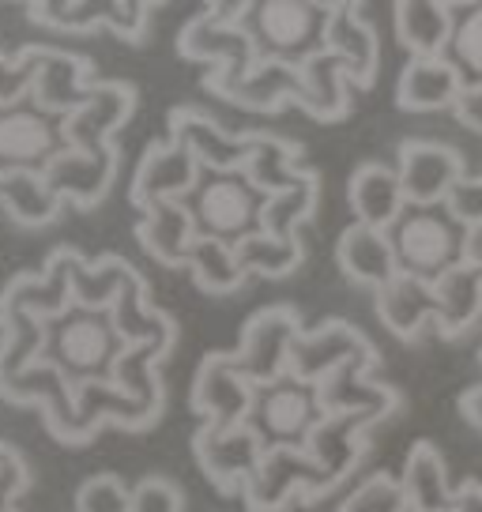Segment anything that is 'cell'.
Here are the masks:
<instances>
[{
    "mask_svg": "<svg viewBox=\"0 0 482 512\" xmlns=\"http://www.w3.org/2000/svg\"><path fill=\"white\" fill-rule=\"evenodd\" d=\"M400 272L437 279L464 260V226L445 208H407L392 230Z\"/></svg>",
    "mask_w": 482,
    "mask_h": 512,
    "instance_id": "obj_6",
    "label": "cell"
},
{
    "mask_svg": "<svg viewBox=\"0 0 482 512\" xmlns=\"http://www.w3.org/2000/svg\"><path fill=\"white\" fill-rule=\"evenodd\" d=\"M377 320L403 343H415L426 328H437V290L434 279L400 272L381 290H373Z\"/></svg>",
    "mask_w": 482,
    "mask_h": 512,
    "instance_id": "obj_18",
    "label": "cell"
},
{
    "mask_svg": "<svg viewBox=\"0 0 482 512\" xmlns=\"http://www.w3.org/2000/svg\"><path fill=\"white\" fill-rule=\"evenodd\" d=\"M185 204L204 238H223L238 245L241 238L260 230L268 192H260L245 170H204L196 189L185 196Z\"/></svg>",
    "mask_w": 482,
    "mask_h": 512,
    "instance_id": "obj_2",
    "label": "cell"
},
{
    "mask_svg": "<svg viewBox=\"0 0 482 512\" xmlns=\"http://www.w3.org/2000/svg\"><path fill=\"white\" fill-rule=\"evenodd\" d=\"M68 147L65 117L34 95L0 106V170H42Z\"/></svg>",
    "mask_w": 482,
    "mask_h": 512,
    "instance_id": "obj_7",
    "label": "cell"
},
{
    "mask_svg": "<svg viewBox=\"0 0 482 512\" xmlns=\"http://www.w3.org/2000/svg\"><path fill=\"white\" fill-rule=\"evenodd\" d=\"M452 57L464 68L467 76L482 80V4H475L452 34Z\"/></svg>",
    "mask_w": 482,
    "mask_h": 512,
    "instance_id": "obj_41",
    "label": "cell"
},
{
    "mask_svg": "<svg viewBox=\"0 0 482 512\" xmlns=\"http://www.w3.org/2000/svg\"><path fill=\"white\" fill-rule=\"evenodd\" d=\"M0 208L19 226H49L61 219L65 200L42 170H0Z\"/></svg>",
    "mask_w": 482,
    "mask_h": 512,
    "instance_id": "obj_31",
    "label": "cell"
},
{
    "mask_svg": "<svg viewBox=\"0 0 482 512\" xmlns=\"http://www.w3.org/2000/svg\"><path fill=\"white\" fill-rule=\"evenodd\" d=\"M452 113H456V121H460V125L482 136V80L464 83V91H460V98H456Z\"/></svg>",
    "mask_w": 482,
    "mask_h": 512,
    "instance_id": "obj_45",
    "label": "cell"
},
{
    "mask_svg": "<svg viewBox=\"0 0 482 512\" xmlns=\"http://www.w3.org/2000/svg\"><path fill=\"white\" fill-rule=\"evenodd\" d=\"M302 147L283 140V136H268V132H253V151H249V162H245V174L253 177V185L260 192H283L290 185L302 181Z\"/></svg>",
    "mask_w": 482,
    "mask_h": 512,
    "instance_id": "obj_33",
    "label": "cell"
},
{
    "mask_svg": "<svg viewBox=\"0 0 482 512\" xmlns=\"http://www.w3.org/2000/svg\"><path fill=\"white\" fill-rule=\"evenodd\" d=\"M336 264L358 287L381 290L388 279L400 275V256L392 245V234L381 226L351 223L336 241Z\"/></svg>",
    "mask_w": 482,
    "mask_h": 512,
    "instance_id": "obj_22",
    "label": "cell"
},
{
    "mask_svg": "<svg viewBox=\"0 0 482 512\" xmlns=\"http://www.w3.org/2000/svg\"><path fill=\"white\" fill-rule=\"evenodd\" d=\"M336 512H411V501H407L400 475L373 471L370 479H362L351 494L339 501Z\"/></svg>",
    "mask_w": 482,
    "mask_h": 512,
    "instance_id": "obj_38",
    "label": "cell"
},
{
    "mask_svg": "<svg viewBox=\"0 0 482 512\" xmlns=\"http://www.w3.org/2000/svg\"><path fill=\"white\" fill-rule=\"evenodd\" d=\"M452 4H471V8H475V4H482V0H452Z\"/></svg>",
    "mask_w": 482,
    "mask_h": 512,
    "instance_id": "obj_51",
    "label": "cell"
},
{
    "mask_svg": "<svg viewBox=\"0 0 482 512\" xmlns=\"http://www.w3.org/2000/svg\"><path fill=\"white\" fill-rule=\"evenodd\" d=\"M298 91H302V64L290 61H275V57H260L253 64V72L238 80L230 91H226V102H234L241 110L253 113H275L298 102Z\"/></svg>",
    "mask_w": 482,
    "mask_h": 512,
    "instance_id": "obj_28",
    "label": "cell"
},
{
    "mask_svg": "<svg viewBox=\"0 0 482 512\" xmlns=\"http://www.w3.org/2000/svg\"><path fill=\"white\" fill-rule=\"evenodd\" d=\"M396 170H400L403 192H407L411 208H445L456 181L467 174L464 155L449 144H437V140H407V144H400Z\"/></svg>",
    "mask_w": 482,
    "mask_h": 512,
    "instance_id": "obj_13",
    "label": "cell"
},
{
    "mask_svg": "<svg viewBox=\"0 0 482 512\" xmlns=\"http://www.w3.org/2000/svg\"><path fill=\"white\" fill-rule=\"evenodd\" d=\"M170 140L193 151L204 170H245L253 151V132L234 136L200 110H170Z\"/></svg>",
    "mask_w": 482,
    "mask_h": 512,
    "instance_id": "obj_21",
    "label": "cell"
},
{
    "mask_svg": "<svg viewBox=\"0 0 482 512\" xmlns=\"http://www.w3.org/2000/svg\"><path fill=\"white\" fill-rule=\"evenodd\" d=\"M302 317L294 305H268L245 320L241 328V343L234 358H238L241 373L253 384H272L283 373H290V354L294 343L302 336Z\"/></svg>",
    "mask_w": 482,
    "mask_h": 512,
    "instance_id": "obj_10",
    "label": "cell"
},
{
    "mask_svg": "<svg viewBox=\"0 0 482 512\" xmlns=\"http://www.w3.org/2000/svg\"><path fill=\"white\" fill-rule=\"evenodd\" d=\"M31 490V467L16 448L0 445V512H12L16 501Z\"/></svg>",
    "mask_w": 482,
    "mask_h": 512,
    "instance_id": "obj_43",
    "label": "cell"
},
{
    "mask_svg": "<svg viewBox=\"0 0 482 512\" xmlns=\"http://www.w3.org/2000/svg\"><path fill=\"white\" fill-rule=\"evenodd\" d=\"M437 290V332L445 339H456L471 332L482 320V272L475 264H452L445 275L434 279Z\"/></svg>",
    "mask_w": 482,
    "mask_h": 512,
    "instance_id": "obj_29",
    "label": "cell"
},
{
    "mask_svg": "<svg viewBox=\"0 0 482 512\" xmlns=\"http://www.w3.org/2000/svg\"><path fill=\"white\" fill-rule=\"evenodd\" d=\"M313 4H317L321 12H328V16H332V12H343V8H358L362 0H313Z\"/></svg>",
    "mask_w": 482,
    "mask_h": 512,
    "instance_id": "obj_50",
    "label": "cell"
},
{
    "mask_svg": "<svg viewBox=\"0 0 482 512\" xmlns=\"http://www.w3.org/2000/svg\"><path fill=\"white\" fill-rule=\"evenodd\" d=\"M204 174V166L193 151L177 140H162L144 151V159L132 174V204L140 211L166 204V200H185L196 189V181Z\"/></svg>",
    "mask_w": 482,
    "mask_h": 512,
    "instance_id": "obj_14",
    "label": "cell"
},
{
    "mask_svg": "<svg viewBox=\"0 0 482 512\" xmlns=\"http://www.w3.org/2000/svg\"><path fill=\"white\" fill-rule=\"evenodd\" d=\"M464 260L467 264H475V268L482 272V226L464 230Z\"/></svg>",
    "mask_w": 482,
    "mask_h": 512,
    "instance_id": "obj_49",
    "label": "cell"
},
{
    "mask_svg": "<svg viewBox=\"0 0 482 512\" xmlns=\"http://www.w3.org/2000/svg\"><path fill=\"white\" fill-rule=\"evenodd\" d=\"M76 512H132V490L110 471L91 475L76 490Z\"/></svg>",
    "mask_w": 482,
    "mask_h": 512,
    "instance_id": "obj_40",
    "label": "cell"
},
{
    "mask_svg": "<svg viewBox=\"0 0 482 512\" xmlns=\"http://www.w3.org/2000/svg\"><path fill=\"white\" fill-rule=\"evenodd\" d=\"M324 418L317 384L302 381L294 373H283L272 384H257V400L249 426L264 437V445H306L309 433Z\"/></svg>",
    "mask_w": 482,
    "mask_h": 512,
    "instance_id": "obj_8",
    "label": "cell"
},
{
    "mask_svg": "<svg viewBox=\"0 0 482 512\" xmlns=\"http://www.w3.org/2000/svg\"><path fill=\"white\" fill-rule=\"evenodd\" d=\"M264 452H268V445L249 422H238V426L200 422V430L193 437L196 464L219 494H241L245 482L253 479V471L264 460Z\"/></svg>",
    "mask_w": 482,
    "mask_h": 512,
    "instance_id": "obj_9",
    "label": "cell"
},
{
    "mask_svg": "<svg viewBox=\"0 0 482 512\" xmlns=\"http://www.w3.org/2000/svg\"><path fill=\"white\" fill-rule=\"evenodd\" d=\"M445 211H449L464 230L482 226V174L460 177L456 189L449 192V200H445Z\"/></svg>",
    "mask_w": 482,
    "mask_h": 512,
    "instance_id": "obj_44",
    "label": "cell"
},
{
    "mask_svg": "<svg viewBox=\"0 0 482 512\" xmlns=\"http://www.w3.org/2000/svg\"><path fill=\"white\" fill-rule=\"evenodd\" d=\"M347 200H351L354 223L381 226V230H392L403 219V211L411 208L400 170H392L385 162H362L351 174Z\"/></svg>",
    "mask_w": 482,
    "mask_h": 512,
    "instance_id": "obj_24",
    "label": "cell"
},
{
    "mask_svg": "<svg viewBox=\"0 0 482 512\" xmlns=\"http://www.w3.org/2000/svg\"><path fill=\"white\" fill-rule=\"evenodd\" d=\"M324 497V475L306 445H272L241 501L249 512H290V505H317Z\"/></svg>",
    "mask_w": 482,
    "mask_h": 512,
    "instance_id": "obj_4",
    "label": "cell"
},
{
    "mask_svg": "<svg viewBox=\"0 0 482 512\" xmlns=\"http://www.w3.org/2000/svg\"><path fill=\"white\" fill-rule=\"evenodd\" d=\"M249 4L253 0H204V8H208L215 19H226V23H241L245 12H249Z\"/></svg>",
    "mask_w": 482,
    "mask_h": 512,
    "instance_id": "obj_47",
    "label": "cell"
},
{
    "mask_svg": "<svg viewBox=\"0 0 482 512\" xmlns=\"http://www.w3.org/2000/svg\"><path fill=\"white\" fill-rule=\"evenodd\" d=\"M196 238V219L185 200H166L144 211V219L136 226V241L151 260H159L162 268H185L189 253H193Z\"/></svg>",
    "mask_w": 482,
    "mask_h": 512,
    "instance_id": "obj_25",
    "label": "cell"
},
{
    "mask_svg": "<svg viewBox=\"0 0 482 512\" xmlns=\"http://www.w3.org/2000/svg\"><path fill=\"white\" fill-rule=\"evenodd\" d=\"M177 53L185 61L211 64V76L204 80L211 95L223 98L238 80H245L253 72V64L260 61L257 46L249 31L241 23H226L215 19L211 12H200L196 19L185 23V31L177 34Z\"/></svg>",
    "mask_w": 482,
    "mask_h": 512,
    "instance_id": "obj_5",
    "label": "cell"
},
{
    "mask_svg": "<svg viewBox=\"0 0 482 512\" xmlns=\"http://www.w3.org/2000/svg\"><path fill=\"white\" fill-rule=\"evenodd\" d=\"M460 415H464L467 426H475L482 433V384H471L460 396Z\"/></svg>",
    "mask_w": 482,
    "mask_h": 512,
    "instance_id": "obj_48",
    "label": "cell"
},
{
    "mask_svg": "<svg viewBox=\"0 0 482 512\" xmlns=\"http://www.w3.org/2000/svg\"><path fill=\"white\" fill-rule=\"evenodd\" d=\"M479 362H482V351H479Z\"/></svg>",
    "mask_w": 482,
    "mask_h": 512,
    "instance_id": "obj_52",
    "label": "cell"
},
{
    "mask_svg": "<svg viewBox=\"0 0 482 512\" xmlns=\"http://www.w3.org/2000/svg\"><path fill=\"white\" fill-rule=\"evenodd\" d=\"M317 200H321V177L313 174V170H306L298 185L268 196L264 215H260V230H268L275 238H298V230L313 219Z\"/></svg>",
    "mask_w": 482,
    "mask_h": 512,
    "instance_id": "obj_36",
    "label": "cell"
},
{
    "mask_svg": "<svg viewBox=\"0 0 482 512\" xmlns=\"http://www.w3.org/2000/svg\"><path fill=\"white\" fill-rule=\"evenodd\" d=\"M449 512H482V482L467 479L464 486H456V497H452Z\"/></svg>",
    "mask_w": 482,
    "mask_h": 512,
    "instance_id": "obj_46",
    "label": "cell"
},
{
    "mask_svg": "<svg viewBox=\"0 0 482 512\" xmlns=\"http://www.w3.org/2000/svg\"><path fill=\"white\" fill-rule=\"evenodd\" d=\"M42 57H46V46L23 49L12 61L0 53V106H12V102L31 95L34 80H38V68H42Z\"/></svg>",
    "mask_w": 482,
    "mask_h": 512,
    "instance_id": "obj_39",
    "label": "cell"
},
{
    "mask_svg": "<svg viewBox=\"0 0 482 512\" xmlns=\"http://www.w3.org/2000/svg\"><path fill=\"white\" fill-rule=\"evenodd\" d=\"M324 49L343 57L354 87H373L377 68H381V38H377V31L366 19L358 16V8H343V12L328 16V23H324Z\"/></svg>",
    "mask_w": 482,
    "mask_h": 512,
    "instance_id": "obj_27",
    "label": "cell"
},
{
    "mask_svg": "<svg viewBox=\"0 0 482 512\" xmlns=\"http://www.w3.org/2000/svg\"><path fill=\"white\" fill-rule=\"evenodd\" d=\"M396 38L411 57H441L452 49L456 4L452 0H392Z\"/></svg>",
    "mask_w": 482,
    "mask_h": 512,
    "instance_id": "obj_23",
    "label": "cell"
},
{
    "mask_svg": "<svg viewBox=\"0 0 482 512\" xmlns=\"http://www.w3.org/2000/svg\"><path fill=\"white\" fill-rule=\"evenodd\" d=\"M87 72H91V64L83 61V57H76V53L46 49V57H42V68H38V80H34L31 95L38 98L46 110L68 117V113L80 110L83 102H87V91H91Z\"/></svg>",
    "mask_w": 482,
    "mask_h": 512,
    "instance_id": "obj_32",
    "label": "cell"
},
{
    "mask_svg": "<svg viewBox=\"0 0 482 512\" xmlns=\"http://www.w3.org/2000/svg\"><path fill=\"white\" fill-rule=\"evenodd\" d=\"M132 512H185V494L170 479L151 475L132 486Z\"/></svg>",
    "mask_w": 482,
    "mask_h": 512,
    "instance_id": "obj_42",
    "label": "cell"
},
{
    "mask_svg": "<svg viewBox=\"0 0 482 512\" xmlns=\"http://www.w3.org/2000/svg\"><path fill=\"white\" fill-rule=\"evenodd\" d=\"M373 366L377 362H351V366L328 373L317 392H321L324 411L336 415H370L373 422H385L403 407V396L392 384L373 381Z\"/></svg>",
    "mask_w": 482,
    "mask_h": 512,
    "instance_id": "obj_16",
    "label": "cell"
},
{
    "mask_svg": "<svg viewBox=\"0 0 482 512\" xmlns=\"http://www.w3.org/2000/svg\"><path fill=\"white\" fill-rule=\"evenodd\" d=\"M377 426L370 415H336L324 411V418L317 422V430L309 433V456L317 460L324 475V497L336 490L339 482L354 475V467L362 464L366 456V437Z\"/></svg>",
    "mask_w": 482,
    "mask_h": 512,
    "instance_id": "obj_15",
    "label": "cell"
},
{
    "mask_svg": "<svg viewBox=\"0 0 482 512\" xmlns=\"http://www.w3.org/2000/svg\"><path fill=\"white\" fill-rule=\"evenodd\" d=\"M12 512H19V509H12Z\"/></svg>",
    "mask_w": 482,
    "mask_h": 512,
    "instance_id": "obj_53",
    "label": "cell"
},
{
    "mask_svg": "<svg viewBox=\"0 0 482 512\" xmlns=\"http://www.w3.org/2000/svg\"><path fill=\"white\" fill-rule=\"evenodd\" d=\"M324 23L328 12H321L313 0H253L241 19L260 57L290 64H302L324 46Z\"/></svg>",
    "mask_w": 482,
    "mask_h": 512,
    "instance_id": "obj_3",
    "label": "cell"
},
{
    "mask_svg": "<svg viewBox=\"0 0 482 512\" xmlns=\"http://www.w3.org/2000/svg\"><path fill=\"white\" fill-rule=\"evenodd\" d=\"M467 72L456 64V57H411L403 64L400 83H396V106L407 113H437L452 110L464 91Z\"/></svg>",
    "mask_w": 482,
    "mask_h": 512,
    "instance_id": "obj_19",
    "label": "cell"
},
{
    "mask_svg": "<svg viewBox=\"0 0 482 512\" xmlns=\"http://www.w3.org/2000/svg\"><path fill=\"white\" fill-rule=\"evenodd\" d=\"M257 400V384L241 373L234 351L208 354L193 377V411L200 422H219V426H238L249 422Z\"/></svg>",
    "mask_w": 482,
    "mask_h": 512,
    "instance_id": "obj_11",
    "label": "cell"
},
{
    "mask_svg": "<svg viewBox=\"0 0 482 512\" xmlns=\"http://www.w3.org/2000/svg\"><path fill=\"white\" fill-rule=\"evenodd\" d=\"M351 362H381L377 347L366 332H358L347 320H324L321 328H309L298 336L290 354V373L309 384H321L328 373L351 366Z\"/></svg>",
    "mask_w": 482,
    "mask_h": 512,
    "instance_id": "obj_12",
    "label": "cell"
},
{
    "mask_svg": "<svg viewBox=\"0 0 482 512\" xmlns=\"http://www.w3.org/2000/svg\"><path fill=\"white\" fill-rule=\"evenodd\" d=\"M347 87H354V83L343 57L321 46L302 61V91H298L294 106H302L313 121H339V117L351 113Z\"/></svg>",
    "mask_w": 482,
    "mask_h": 512,
    "instance_id": "obj_26",
    "label": "cell"
},
{
    "mask_svg": "<svg viewBox=\"0 0 482 512\" xmlns=\"http://www.w3.org/2000/svg\"><path fill=\"white\" fill-rule=\"evenodd\" d=\"M238 260L249 275H264V279H283V275L298 272L302 260H306V249L298 238H275L268 230H257L249 238H241L238 245Z\"/></svg>",
    "mask_w": 482,
    "mask_h": 512,
    "instance_id": "obj_37",
    "label": "cell"
},
{
    "mask_svg": "<svg viewBox=\"0 0 482 512\" xmlns=\"http://www.w3.org/2000/svg\"><path fill=\"white\" fill-rule=\"evenodd\" d=\"M136 272L125 260L106 256L98 264H87L80 253L72 256V302L87 305V309H113V302L121 298V290L129 287Z\"/></svg>",
    "mask_w": 482,
    "mask_h": 512,
    "instance_id": "obj_35",
    "label": "cell"
},
{
    "mask_svg": "<svg viewBox=\"0 0 482 512\" xmlns=\"http://www.w3.org/2000/svg\"><path fill=\"white\" fill-rule=\"evenodd\" d=\"M132 110H136V91L129 83H91L87 102L65 117L68 147H80V151L113 147V132L125 128Z\"/></svg>",
    "mask_w": 482,
    "mask_h": 512,
    "instance_id": "obj_17",
    "label": "cell"
},
{
    "mask_svg": "<svg viewBox=\"0 0 482 512\" xmlns=\"http://www.w3.org/2000/svg\"><path fill=\"white\" fill-rule=\"evenodd\" d=\"M403 490L411 512H449L456 486L449 482V464L434 441H415L403 460Z\"/></svg>",
    "mask_w": 482,
    "mask_h": 512,
    "instance_id": "obj_30",
    "label": "cell"
},
{
    "mask_svg": "<svg viewBox=\"0 0 482 512\" xmlns=\"http://www.w3.org/2000/svg\"><path fill=\"white\" fill-rule=\"evenodd\" d=\"M117 151L102 147V151H80V147H65L57 159L46 166L49 185L65 204L76 208H95L106 200L113 177H117Z\"/></svg>",
    "mask_w": 482,
    "mask_h": 512,
    "instance_id": "obj_20",
    "label": "cell"
},
{
    "mask_svg": "<svg viewBox=\"0 0 482 512\" xmlns=\"http://www.w3.org/2000/svg\"><path fill=\"white\" fill-rule=\"evenodd\" d=\"M189 272H193L196 287L204 290V294H234L241 290V283L249 279V272L241 268L238 260V249H234V241H223V238H196L193 253H189V264H185Z\"/></svg>",
    "mask_w": 482,
    "mask_h": 512,
    "instance_id": "obj_34",
    "label": "cell"
},
{
    "mask_svg": "<svg viewBox=\"0 0 482 512\" xmlns=\"http://www.w3.org/2000/svg\"><path fill=\"white\" fill-rule=\"evenodd\" d=\"M125 347L129 339L121 336L113 309H87L72 302L61 317L46 320V343L38 362L57 369L72 388L113 384V369Z\"/></svg>",
    "mask_w": 482,
    "mask_h": 512,
    "instance_id": "obj_1",
    "label": "cell"
}]
</instances>
